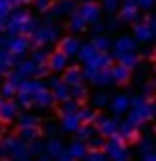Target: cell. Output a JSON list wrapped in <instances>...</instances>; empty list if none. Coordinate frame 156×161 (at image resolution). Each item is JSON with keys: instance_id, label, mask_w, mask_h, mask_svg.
Segmentation results:
<instances>
[{"instance_id": "1", "label": "cell", "mask_w": 156, "mask_h": 161, "mask_svg": "<svg viewBox=\"0 0 156 161\" xmlns=\"http://www.w3.org/2000/svg\"><path fill=\"white\" fill-rule=\"evenodd\" d=\"M39 22L32 17V12L22 10V8H12L8 17H5V32L8 34H32V32L37 30Z\"/></svg>"}, {"instance_id": "2", "label": "cell", "mask_w": 156, "mask_h": 161, "mask_svg": "<svg viewBox=\"0 0 156 161\" xmlns=\"http://www.w3.org/2000/svg\"><path fill=\"white\" fill-rule=\"evenodd\" d=\"M154 105L156 103L149 95H134L129 110H127V120L136 127H144L149 120H154Z\"/></svg>"}, {"instance_id": "3", "label": "cell", "mask_w": 156, "mask_h": 161, "mask_svg": "<svg viewBox=\"0 0 156 161\" xmlns=\"http://www.w3.org/2000/svg\"><path fill=\"white\" fill-rule=\"evenodd\" d=\"M0 156H5L10 161H29V142L22 137H0Z\"/></svg>"}, {"instance_id": "4", "label": "cell", "mask_w": 156, "mask_h": 161, "mask_svg": "<svg viewBox=\"0 0 156 161\" xmlns=\"http://www.w3.org/2000/svg\"><path fill=\"white\" fill-rule=\"evenodd\" d=\"M44 88H49L47 83L42 78H25L22 83H20L17 88V95H15V103H17L22 110H27V108H34V95H37L39 91H44Z\"/></svg>"}, {"instance_id": "5", "label": "cell", "mask_w": 156, "mask_h": 161, "mask_svg": "<svg viewBox=\"0 0 156 161\" xmlns=\"http://www.w3.org/2000/svg\"><path fill=\"white\" fill-rule=\"evenodd\" d=\"M58 25H54L51 20H47L44 25H37V30L29 34V39L34 47H49V44H56L61 39V34H58Z\"/></svg>"}, {"instance_id": "6", "label": "cell", "mask_w": 156, "mask_h": 161, "mask_svg": "<svg viewBox=\"0 0 156 161\" xmlns=\"http://www.w3.org/2000/svg\"><path fill=\"white\" fill-rule=\"evenodd\" d=\"M0 47L8 49L15 59H22L32 49V39L27 34H0Z\"/></svg>"}, {"instance_id": "7", "label": "cell", "mask_w": 156, "mask_h": 161, "mask_svg": "<svg viewBox=\"0 0 156 161\" xmlns=\"http://www.w3.org/2000/svg\"><path fill=\"white\" fill-rule=\"evenodd\" d=\"M105 156L110 161H132V151L127 149V142L120 134H112L105 139Z\"/></svg>"}, {"instance_id": "8", "label": "cell", "mask_w": 156, "mask_h": 161, "mask_svg": "<svg viewBox=\"0 0 156 161\" xmlns=\"http://www.w3.org/2000/svg\"><path fill=\"white\" fill-rule=\"evenodd\" d=\"M83 80L93 83L98 88H105L112 83V76H110V69H86L83 66Z\"/></svg>"}, {"instance_id": "9", "label": "cell", "mask_w": 156, "mask_h": 161, "mask_svg": "<svg viewBox=\"0 0 156 161\" xmlns=\"http://www.w3.org/2000/svg\"><path fill=\"white\" fill-rule=\"evenodd\" d=\"M76 12L88 22V27H90L93 22L100 20V15H103V8H100V3H93V0H83L81 5H76Z\"/></svg>"}, {"instance_id": "10", "label": "cell", "mask_w": 156, "mask_h": 161, "mask_svg": "<svg viewBox=\"0 0 156 161\" xmlns=\"http://www.w3.org/2000/svg\"><path fill=\"white\" fill-rule=\"evenodd\" d=\"M117 17H120V22H125V25L139 22V5H136V0H120Z\"/></svg>"}, {"instance_id": "11", "label": "cell", "mask_w": 156, "mask_h": 161, "mask_svg": "<svg viewBox=\"0 0 156 161\" xmlns=\"http://www.w3.org/2000/svg\"><path fill=\"white\" fill-rule=\"evenodd\" d=\"M49 91H51V95H54V100L56 103H64L71 98V86L68 83H64V78H58V76H51V78L47 80Z\"/></svg>"}, {"instance_id": "12", "label": "cell", "mask_w": 156, "mask_h": 161, "mask_svg": "<svg viewBox=\"0 0 156 161\" xmlns=\"http://www.w3.org/2000/svg\"><path fill=\"white\" fill-rule=\"evenodd\" d=\"M73 10H76V3H73V0H56V3H51V8L47 10V20L68 17Z\"/></svg>"}, {"instance_id": "13", "label": "cell", "mask_w": 156, "mask_h": 161, "mask_svg": "<svg viewBox=\"0 0 156 161\" xmlns=\"http://www.w3.org/2000/svg\"><path fill=\"white\" fill-rule=\"evenodd\" d=\"M129 105H132V95H127V93H117L115 98H110V112H112V117H122L127 115L129 110Z\"/></svg>"}, {"instance_id": "14", "label": "cell", "mask_w": 156, "mask_h": 161, "mask_svg": "<svg viewBox=\"0 0 156 161\" xmlns=\"http://www.w3.org/2000/svg\"><path fill=\"white\" fill-rule=\"evenodd\" d=\"M20 115V105L10 98H0V122H15Z\"/></svg>"}, {"instance_id": "15", "label": "cell", "mask_w": 156, "mask_h": 161, "mask_svg": "<svg viewBox=\"0 0 156 161\" xmlns=\"http://www.w3.org/2000/svg\"><path fill=\"white\" fill-rule=\"evenodd\" d=\"M136 44H139V42H136L134 37H127V34L117 37V39L112 42V54H115V59L122 56V54H129V51H136Z\"/></svg>"}, {"instance_id": "16", "label": "cell", "mask_w": 156, "mask_h": 161, "mask_svg": "<svg viewBox=\"0 0 156 161\" xmlns=\"http://www.w3.org/2000/svg\"><path fill=\"white\" fill-rule=\"evenodd\" d=\"M132 37H134L136 42H142V44H149V42L156 37V32L154 27H151V22L146 20V22H134V32H132Z\"/></svg>"}, {"instance_id": "17", "label": "cell", "mask_w": 156, "mask_h": 161, "mask_svg": "<svg viewBox=\"0 0 156 161\" xmlns=\"http://www.w3.org/2000/svg\"><path fill=\"white\" fill-rule=\"evenodd\" d=\"M117 127H120V122H117V117H103V115H98L95 120V130L98 134H103V137H112V134H117Z\"/></svg>"}, {"instance_id": "18", "label": "cell", "mask_w": 156, "mask_h": 161, "mask_svg": "<svg viewBox=\"0 0 156 161\" xmlns=\"http://www.w3.org/2000/svg\"><path fill=\"white\" fill-rule=\"evenodd\" d=\"M56 44H58V51H64L68 59H73V56L78 54V49H81V44H83V42L78 39L76 34H68V37H61Z\"/></svg>"}, {"instance_id": "19", "label": "cell", "mask_w": 156, "mask_h": 161, "mask_svg": "<svg viewBox=\"0 0 156 161\" xmlns=\"http://www.w3.org/2000/svg\"><path fill=\"white\" fill-rule=\"evenodd\" d=\"M49 71H54V73H64L68 69V56L64 51H49V61H47Z\"/></svg>"}, {"instance_id": "20", "label": "cell", "mask_w": 156, "mask_h": 161, "mask_svg": "<svg viewBox=\"0 0 156 161\" xmlns=\"http://www.w3.org/2000/svg\"><path fill=\"white\" fill-rule=\"evenodd\" d=\"M37 69L39 66L32 59H17L15 66H12V71H17L22 78H34V76H37Z\"/></svg>"}, {"instance_id": "21", "label": "cell", "mask_w": 156, "mask_h": 161, "mask_svg": "<svg viewBox=\"0 0 156 161\" xmlns=\"http://www.w3.org/2000/svg\"><path fill=\"white\" fill-rule=\"evenodd\" d=\"M83 122L78 117V112H71V115H61V132H66V134H76V130L81 127Z\"/></svg>"}, {"instance_id": "22", "label": "cell", "mask_w": 156, "mask_h": 161, "mask_svg": "<svg viewBox=\"0 0 156 161\" xmlns=\"http://www.w3.org/2000/svg\"><path fill=\"white\" fill-rule=\"evenodd\" d=\"M83 66H86V69H110V66H112V56H110L107 51H98L95 56L90 61H86Z\"/></svg>"}, {"instance_id": "23", "label": "cell", "mask_w": 156, "mask_h": 161, "mask_svg": "<svg viewBox=\"0 0 156 161\" xmlns=\"http://www.w3.org/2000/svg\"><path fill=\"white\" fill-rule=\"evenodd\" d=\"M117 134H120L125 142H134V139H139V127H136V125H132L129 120H125V122H120Z\"/></svg>"}, {"instance_id": "24", "label": "cell", "mask_w": 156, "mask_h": 161, "mask_svg": "<svg viewBox=\"0 0 156 161\" xmlns=\"http://www.w3.org/2000/svg\"><path fill=\"white\" fill-rule=\"evenodd\" d=\"M66 151H68V154H71L76 161L86 159V154H88V142H83V139H78V137H76V139L66 147Z\"/></svg>"}, {"instance_id": "25", "label": "cell", "mask_w": 156, "mask_h": 161, "mask_svg": "<svg viewBox=\"0 0 156 161\" xmlns=\"http://www.w3.org/2000/svg\"><path fill=\"white\" fill-rule=\"evenodd\" d=\"M64 149H66V144L58 139V137H49V139L44 142V151L49 154V159H54V161H56V156H58Z\"/></svg>"}, {"instance_id": "26", "label": "cell", "mask_w": 156, "mask_h": 161, "mask_svg": "<svg viewBox=\"0 0 156 161\" xmlns=\"http://www.w3.org/2000/svg\"><path fill=\"white\" fill-rule=\"evenodd\" d=\"M54 103L56 100H54V95H51L49 88H44V91H39L37 95H34V108H39V110H49Z\"/></svg>"}, {"instance_id": "27", "label": "cell", "mask_w": 156, "mask_h": 161, "mask_svg": "<svg viewBox=\"0 0 156 161\" xmlns=\"http://www.w3.org/2000/svg\"><path fill=\"white\" fill-rule=\"evenodd\" d=\"M110 76H112V83H117V86H125L127 80H129V69H127V66H122V64L110 66Z\"/></svg>"}, {"instance_id": "28", "label": "cell", "mask_w": 156, "mask_h": 161, "mask_svg": "<svg viewBox=\"0 0 156 161\" xmlns=\"http://www.w3.org/2000/svg\"><path fill=\"white\" fill-rule=\"evenodd\" d=\"M15 61H17V59H15L8 49L0 47V76H8L10 71H12V66H15Z\"/></svg>"}, {"instance_id": "29", "label": "cell", "mask_w": 156, "mask_h": 161, "mask_svg": "<svg viewBox=\"0 0 156 161\" xmlns=\"http://www.w3.org/2000/svg\"><path fill=\"white\" fill-rule=\"evenodd\" d=\"M64 83H68V86H76V83H83V69H78V66H68L66 71H64Z\"/></svg>"}, {"instance_id": "30", "label": "cell", "mask_w": 156, "mask_h": 161, "mask_svg": "<svg viewBox=\"0 0 156 161\" xmlns=\"http://www.w3.org/2000/svg\"><path fill=\"white\" fill-rule=\"evenodd\" d=\"M68 30H71V32H78V34H81V32H86V30H88V22L83 20V17H81L76 10H73L71 15H68Z\"/></svg>"}, {"instance_id": "31", "label": "cell", "mask_w": 156, "mask_h": 161, "mask_svg": "<svg viewBox=\"0 0 156 161\" xmlns=\"http://www.w3.org/2000/svg\"><path fill=\"white\" fill-rule=\"evenodd\" d=\"M98 54V49L93 47V42H88V44H81V49H78V54H76V59L81 61V64H86V61H90L93 56Z\"/></svg>"}, {"instance_id": "32", "label": "cell", "mask_w": 156, "mask_h": 161, "mask_svg": "<svg viewBox=\"0 0 156 161\" xmlns=\"http://www.w3.org/2000/svg\"><path fill=\"white\" fill-rule=\"evenodd\" d=\"M156 149V137L154 134H149V137H142L139 139V147H136V154L142 156V154H149V151Z\"/></svg>"}, {"instance_id": "33", "label": "cell", "mask_w": 156, "mask_h": 161, "mask_svg": "<svg viewBox=\"0 0 156 161\" xmlns=\"http://www.w3.org/2000/svg\"><path fill=\"white\" fill-rule=\"evenodd\" d=\"M17 125L20 127H29V125H39L42 127V120H39V115H34V112H20Z\"/></svg>"}, {"instance_id": "34", "label": "cell", "mask_w": 156, "mask_h": 161, "mask_svg": "<svg viewBox=\"0 0 156 161\" xmlns=\"http://www.w3.org/2000/svg\"><path fill=\"white\" fill-rule=\"evenodd\" d=\"M20 137H22L25 142L39 139V137H42V130H39V125H29V127H20Z\"/></svg>"}, {"instance_id": "35", "label": "cell", "mask_w": 156, "mask_h": 161, "mask_svg": "<svg viewBox=\"0 0 156 161\" xmlns=\"http://www.w3.org/2000/svg\"><path fill=\"white\" fill-rule=\"evenodd\" d=\"M93 47H95L98 51H107V49H112V39L107 37L105 32H103V34H93Z\"/></svg>"}, {"instance_id": "36", "label": "cell", "mask_w": 156, "mask_h": 161, "mask_svg": "<svg viewBox=\"0 0 156 161\" xmlns=\"http://www.w3.org/2000/svg\"><path fill=\"white\" fill-rule=\"evenodd\" d=\"M78 108H81V103L78 100H73V98H68V100H64V103H58V117L61 115H71V112H78Z\"/></svg>"}, {"instance_id": "37", "label": "cell", "mask_w": 156, "mask_h": 161, "mask_svg": "<svg viewBox=\"0 0 156 161\" xmlns=\"http://www.w3.org/2000/svg\"><path fill=\"white\" fill-rule=\"evenodd\" d=\"M117 64H122V66H127V69L132 71V69H136V64H139V54H136V51L122 54V56H117Z\"/></svg>"}, {"instance_id": "38", "label": "cell", "mask_w": 156, "mask_h": 161, "mask_svg": "<svg viewBox=\"0 0 156 161\" xmlns=\"http://www.w3.org/2000/svg\"><path fill=\"white\" fill-rule=\"evenodd\" d=\"M95 125H90V122H83V125H81V127H78L76 130V137L78 139H83V142H88L90 139V137H93V134H95Z\"/></svg>"}, {"instance_id": "39", "label": "cell", "mask_w": 156, "mask_h": 161, "mask_svg": "<svg viewBox=\"0 0 156 161\" xmlns=\"http://www.w3.org/2000/svg\"><path fill=\"white\" fill-rule=\"evenodd\" d=\"M71 98L78 103H83L88 100V88H86V83H76V86H71Z\"/></svg>"}, {"instance_id": "40", "label": "cell", "mask_w": 156, "mask_h": 161, "mask_svg": "<svg viewBox=\"0 0 156 161\" xmlns=\"http://www.w3.org/2000/svg\"><path fill=\"white\" fill-rule=\"evenodd\" d=\"M78 117H81V122H90V125H95L98 110H95V108H78Z\"/></svg>"}, {"instance_id": "41", "label": "cell", "mask_w": 156, "mask_h": 161, "mask_svg": "<svg viewBox=\"0 0 156 161\" xmlns=\"http://www.w3.org/2000/svg\"><path fill=\"white\" fill-rule=\"evenodd\" d=\"M103 149H105V137L95 132V134L88 139V151H103Z\"/></svg>"}, {"instance_id": "42", "label": "cell", "mask_w": 156, "mask_h": 161, "mask_svg": "<svg viewBox=\"0 0 156 161\" xmlns=\"http://www.w3.org/2000/svg\"><path fill=\"white\" fill-rule=\"evenodd\" d=\"M32 61H34L37 66H47V61H49V51L44 49V47H37V49L32 51Z\"/></svg>"}, {"instance_id": "43", "label": "cell", "mask_w": 156, "mask_h": 161, "mask_svg": "<svg viewBox=\"0 0 156 161\" xmlns=\"http://www.w3.org/2000/svg\"><path fill=\"white\" fill-rule=\"evenodd\" d=\"M90 103H93V108H95V110L107 108V105H110V95H107V93H95V95L90 98Z\"/></svg>"}, {"instance_id": "44", "label": "cell", "mask_w": 156, "mask_h": 161, "mask_svg": "<svg viewBox=\"0 0 156 161\" xmlns=\"http://www.w3.org/2000/svg\"><path fill=\"white\" fill-rule=\"evenodd\" d=\"M100 8H103V12H107V15H117V10H120V0H103Z\"/></svg>"}, {"instance_id": "45", "label": "cell", "mask_w": 156, "mask_h": 161, "mask_svg": "<svg viewBox=\"0 0 156 161\" xmlns=\"http://www.w3.org/2000/svg\"><path fill=\"white\" fill-rule=\"evenodd\" d=\"M0 95H3V98H15V95H17V88H15L12 83L5 80V83L0 86Z\"/></svg>"}, {"instance_id": "46", "label": "cell", "mask_w": 156, "mask_h": 161, "mask_svg": "<svg viewBox=\"0 0 156 161\" xmlns=\"http://www.w3.org/2000/svg\"><path fill=\"white\" fill-rule=\"evenodd\" d=\"M58 130H61V127H58L54 120H49V122H44V125H42V132H47L49 137H56V132H58Z\"/></svg>"}, {"instance_id": "47", "label": "cell", "mask_w": 156, "mask_h": 161, "mask_svg": "<svg viewBox=\"0 0 156 161\" xmlns=\"http://www.w3.org/2000/svg\"><path fill=\"white\" fill-rule=\"evenodd\" d=\"M42 151H44V142L42 139H32L29 142V154H32V156H39Z\"/></svg>"}, {"instance_id": "48", "label": "cell", "mask_w": 156, "mask_h": 161, "mask_svg": "<svg viewBox=\"0 0 156 161\" xmlns=\"http://www.w3.org/2000/svg\"><path fill=\"white\" fill-rule=\"evenodd\" d=\"M154 93H156V80H144V83H142V95H149V98H151Z\"/></svg>"}, {"instance_id": "49", "label": "cell", "mask_w": 156, "mask_h": 161, "mask_svg": "<svg viewBox=\"0 0 156 161\" xmlns=\"http://www.w3.org/2000/svg\"><path fill=\"white\" fill-rule=\"evenodd\" d=\"M32 3H34V10H37V12H47L49 8H51L54 0H32Z\"/></svg>"}, {"instance_id": "50", "label": "cell", "mask_w": 156, "mask_h": 161, "mask_svg": "<svg viewBox=\"0 0 156 161\" xmlns=\"http://www.w3.org/2000/svg\"><path fill=\"white\" fill-rule=\"evenodd\" d=\"M136 5H139V10H151L156 8V0H136Z\"/></svg>"}, {"instance_id": "51", "label": "cell", "mask_w": 156, "mask_h": 161, "mask_svg": "<svg viewBox=\"0 0 156 161\" xmlns=\"http://www.w3.org/2000/svg\"><path fill=\"white\" fill-rule=\"evenodd\" d=\"M90 27H93V34H103V32H107V27H105V25H103L100 20H98V22H93Z\"/></svg>"}, {"instance_id": "52", "label": "cell", "mask_w": 156, "mask_h": 161, "mask_svg": "<svg viewBox=\"0 0 156 161\" xmlns=\"http://www.w3.org/2000/svg\"><path fill=\"white\" fill-rule=\"evenodd\" d=\"M56 161H76V159H73V156H71V154H68V151L64 149V151H61V154L56 156Z\"/></svg>"}, {"instance_id": "53", "label": "cell", "mask_w": 156, "mask_h": 161, "mask_svg": "<svg viewBox=\"0 0 156 161\" xmlns=\"http://www.w3.org/2000/svg\"><path fill=\"white\" fill-rule=\"evenodd\" d=\"M117 25H120V20H110L107 22V30H117Z\"/></svg>"}, {"instance_id": "54", "label": "cell", "mask_w": 156, "mask_h": 161, "mask_svg": "<svg viewBox=\"0 0 156 161\" xmlns=\"http://www.w3.org/2000/svg\"><path fill=\"white\" fill-rule=\"evenodd\" d=\"M149 22H151V27H154V32H156V12H154V17H151Z\"/></svg>"}, {"instance_id": "55", "label": "cell", "mask_w": 156, "mask_h": 161, "mask_svg": "<svg viewBox=\"0 0 156 161\" xmlns=\"http://www.w3.org/2000/svg\"><path fill=\"white\" fill-rule=\"evenodd\" d=\"M3 32H5V20L0 17V34H3Z\"/></svg>"}, {"instance_id": "56", "label": "cell", "mask_w": 156, "mask_h": 161, "mask_svg": "<svg viewBox=\"0 0 156 161\" xmlns=\"http://www.w3.org/2000/svg\"><path fill=\"white\" fill-rule=\"evenodd\" d=\"M17 5H27V3H32V0H15Z\"/></svg>"}, {"instance_id": "57", "label": "cell", "mask_w": 156, "mask_h": 161, "mask_svg": "<svg viewBox=\"0 0 156 161\" xmlns=\"http://www.w3.org/2000/svg\"><path fill=\"white\" fill-rule=\"evenodd\" d=\"M3 132H5V130H3V122H0V137H3Z\"/></svg>"}, {"instance_id": "58", "label": "cell", "mask_w": 156, "mask_h": 161, "mask_svg": "<svg viewBox=\"0 0 156 161\" xmlns=\"http://www.w3.org/2000/svg\"><path fill=\"white\" fill-rule=\"evenodd\" d=\"M154 120H156V105H154Z\"/></svg>"}, {"instance_id": "59", "label": "cell", "mask_w": 156, "mask_h": 161, "mask_svg": "<svg viewBox=\"0 0 156 161\" xmlns=\"http://www.w3.org/2000/svg\"><path fill=\"white\" fill-rule=\"evenodd\" d=\"M29 161H32V159H29ZM34 161H39V159H34Z\"/></svg>"}, {"instance_id": "60", "label": "cell", "mask_w": 156, "mask_h": 161, "mask_svg": "<svg viewBox=\"0 0 156 161\" xmlns=\"http://www.w3.org/2000/svg\"><path fill=\"white\" fill-rule=\"evenodd\" d=\"M0 98H3V95H0Z\"/></svg>"}, {"instance_id": "61", "label": "cell", "mask_w": 156, "mask_h": 161, "mask_svg": "<svg viewBox=\"0 0 156 161\" xmlns=\"http://www.w3.org/2000/svg\"><path fill=\"white\" fill-rule=\"evenodd\" d=\"M154 56H156V54H154Z\"/></svg>"}]
</instances>
